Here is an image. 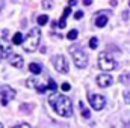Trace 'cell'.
I'll return each mask as SVG.
<instances>
[{"label": "cell", "mask_w": 130, "mask_h": 128, "mask_svg": "<svg viewBox=\"0 0 130 128\" xmlns=\"http://www.w3.org/2000/svg\"><path fill=\"white\" fill-rule=\"evenodd\" d=\"M80 110H82V118L83 119H89L91 118V113H89V110L86 109V105L80 101Z\"/></svg>", "instance_id": "14"}, {"label": "cell", "mask_w": 130, "mask_h": 128, "mask_svg": "<svg viewBox=\"0 0 130 128\" xmlns=\"http://www.w3.org/2000/svg\"><path fill=\"white\" fill-rule=\"evenodd\" d=\"M36 21H38V24H39V26H45V24L48 23V17H47V15H39Z\"/></svg>", "instance_id": "18"}, {"label": "cell", "mask_w": 130, "mask_h": 128, "mask_svg": "<svg viewBox=\"0 0 130 128\" xmlns=\"http://www.w3.org/2000/svg\"><path fill=\"white\" fill-rule=\"evenodd\" d=\"M123 96H124V101L127 104H130V91H124L123 92Z\"/></svg>", "instance_id": "23"}, {"label": "cell", "mask_w": 130, "mask_h": 128, "mask_svg": "<svg viewBox=\"0 0 130 128\" xmlns=\"http://www.w3.org/2000/svg\"><path fill=\"white\" fill-rule=\"evenodd\" d=\"M48 102L59 116H64V118L73 116V104L68 96L62 95V94H52L48 96Z\"/></svg>", "instance_id": "1"}, {"label": "cell", "mask_w": 130, "mask_h": 128, "mask_svg": "<svg viewBox=\"0 0 130 128\" xmlns=\"http://www.w3.org/2000/svg\"><path fill=\"white\" fill-rule=\"evenodd\" d=\"M95 81H97V84L100 86V88H109V86L113 83V78H112L107 72H104V74H100V75H97Z\"/></svg>", "instance_id": "8"}, {"label": "cell", "mask_w": 130, "mask_h": 128, "mask_svg": "<svg viewBox=\"0 0 130 128\" xmlns=\"http://www.w3.org/2000/svg\"><path fill=\"white\" fill-rule=\"evenodd\" d=\"M70 14H71V9H70V8H67V9L64 11V14H62V17H61V20H59V23H58L59 29H64L65 26H67V23H65V18H67Z\"/></svg>", "instance_id": "10"}, {"label": "cell", "mask_w": 130, "mask_h": 128, "mask_svg": "<svg viewBox=\"0 0 130 128\" xmlns=\"http://www.w3.org/2000/svg\"><path fill=\"white\" fill-rule=\"evenodd\" d=\"M53 66H55V69L58 71V72H61V74H67L68 72V60H67V57L62 56V54H58V56H55L53 57Z\"/></svg>", "instance_id": "6"}, {"label": "cell", "mask_w": 130, "mask_h": 128, "mask_svg": "<svg viewBox=\"0 0 130 128\" xmlns=\"http://www.w3.org/2000/svg\"><path fill=\"white\" fill-rule=\"evenodd\" d=\"M3 6H5V0H0V12H2V9H3Z\"/></svg>", "instance_id": "29"}, {"label": "cell", "mask_w": 130, "mask_h": 128, "mask_svg": "<svg viewBox=\"0 0 130 128\" xmlns=\"http://www.w3.org/2000/svg\"><path fill=\"white\" fill-rule=\"evenodd\" d=\"M15 91L11 88V86H8V84H3V86H0V104L2 105H8L14 98H15Z\"/></svg>", "instance_id": "5"}, {"label": "cell", "mask_w": 130, "mask_h": 128, "mask_svg": "<svg viewBox=\"0 0 130 128\" xmlns=\"http://www.w3.org/2000/svg\"><path fill=\"white\" fill-rule=\"evenodd\" d=\"M82 17H83V11H77V12L74 14V18H76V20H80Z\"/></svg>", "instance_id": "25"}, {"label": "cell", "mask_w": 130, "mask_h": 128, "mask_svg": "<svg viewBox=\"0 0 130 128\" xmlns=\"http://www.w3.org/2000/svg\"><path fill=\"white\" fill-rule=\"evenodd\" d=\"M76 3H77V0H70V2H68V5H70V6H74Z\"/></svg>", "instance_id": "28"}, {"label": "cell", "mask_w": 130, "mask_h": 128, "mask_svg": "<svg viewBox=\"0 0 130 128\" xmlns=\"http://www.w3.org/2000/svg\"><path fill=\"white\" fill-rule=\"evenodd\" d=\"M2 57H3V47L0 45V59H2Z\"/></svg>", "instance_id": "30"}, {"label": "cell", "mask_w": 130, "mask_h": 128, "mask_svg": "<svg viewBox=\"0 0 130 128\" xmlns=\"http://www.w3.org/2000/svg\"><path fill=\"white\" fill-rule=\"evenodd\" d=\"M77 36H79V32H77L76 29H73V30H70V32L67 33V39H70V41L77 39Z\"/></svg>", "instance_id": "16"}, {"label": "cell", "mask_w": 130, "mask_h": 128, "mask_svg": "<svg viewBox=\"0 0 130 128\" xmlns=\"http://www.w3.org/2000/svg\"><path fill=\"white\" fill-rule=\"evenodd\" d=\"M129 5H130V0H129Z\"/></svg>", "instance_id": "32"}, {"label": "cell", "mask_w": 130, "mask_h": 128, "mask_svg": "<svg viewBox=\"0 0 130 128\" xmlns=\"http://www.w3.org/2000/svg\"><path fill=\"white\" fill-rule=\"evenodd\" d=\"M38 84H39V80H38V78H35V77L29 78V80L26 81V86H27V88H32V89H35Z\"/></svg>", "instance_id": "15"}, {"label": "cell", "mask_w": 130, "mask_h": 128, "mask_svg": "<svg viewBox=\"0 0 130 128\" xmlns=\"http://www.w3.org/2000/svg\"><path fill=\"white\" fill-rule=\"evenodd\" d=\"M2 127H3V125H2V124H0V128H2Z\"/></svg>", "instance_id": "31"}, {"label": "cell", "mask_w": 130, "mask_h": 128, "mask_svg": "<svg viewBox=\"0 0 130 128\" xmlns=\"http://www.w3.org/2000/svg\"><path fill=\"white\" fill-rule=\"evenodd\" d=\"M21 42H23V33L17 32L12 36V44L14 45H21Z\"/></svg>", "instance_id": "13"}, {"label": "cell", "mask_w": 130, "mask_h": 128, "mask_svg": "<svg viewBox=\"0 0 130 128\" xmlns=\"http://www.w3.org/2000/svg\"><path fill=\"white\" fill-rule=\"evenodd\" d=\"M61 89H62L64 92H68V91L71 89V86H70V83H62V86H61Z\"/></svg>", "instance_id": "24"}, {"label": "cell", "mask_w": 130, "mask_h": 128, "mask_svg": "<svg viewBox=\"0 0 130 128\" xmlns=\"http://www.w3.org/2000/svg\"><path fill=\"white\" fill-rule=\"evenodd\" d=\"M68 51L71 53L73 62H74V65H76L79 69H83V68L88 66V54L85 53V50H83L79 44L68 47Z\"/></svg>", "instance_id": "3"}, {"label": "cell", "mask_w": 130, "mask_h": 128, "mask_svg": "<svg viewBox=\"0 0 130 128\" xmlns=\"http://www.w3.org/2000/svg\"><path fill=\"white\" fill-rule=\"evenodd\" d=\"M29 71H30L32 74H35V75H38V74L42 72V66L39 63H30L29 65Z\"/></svg>", "instance_id": "11"}, {"label": "cell", "mask_w": 130, "mask_h": 128, "mask_svg": "<svg viewBox=\"0 0 130 128\" xmlns=\"http://www.w3.org/2000/svg\"><path fill=\"white\" fill-rule=\"evenodd\" d=\"M42 6H44V9H52L53 3H52V0H42Z\"/></svg>", "instance_id": "22"}, {"label": "cell", "mask_w": 130, "mask_h": 128, "mask_svg": "<svg viewBox=\"0 0 130 128\" xmlns=\"http://www.w3.org/2000/svg\"><path fill=\"white\" fill-rule=\"evenodd\" d=\"M91 3H92V0H83V5H85V6H89Z\"/></svg>", "instance_id": "26"}, {"label": "cell", "mask_w": 130, "mask_h": 128, "mask_svg": "<svg viewBox=\"0 0 130 128\" xmlns=\"http://www.w3.org/2000/svg\"><path fill=\"white\" fill-rule=\"evenodd\" d=\"M97 47H98V39L97 38H91V39H89V48L95 50Z\"/></svg>", "instance_id": "20"}, {"label": "cell", "mask_w": 130, "mask_h": 128, "mask_svg": "<svg viewBox=\"0 0 130 128\" xmlns=\"http://www.w3.org/2000/svg\"><path fill=\"white\" fill-rule=\"evenodd\" d=\"M120 81H121L123 84H130V72L121 74V75H120Z\"/></svg>", "instance_id": "17"}, {"label": "cell", "mask_w": 130, "mask_h": 128, "mask_svg": "<svg viewBox=\"0 0 130 128\" xmlns=\"http://www.w3.org/2000/svg\"><path fill=\"white\" fill-rule=\"evenodd\" d=\"M98 66L104 72H109V71H113L117 68V63H115V60L110 54H107L106 51H101L98 54Z\"/></svg>", "instance_id": "4"}, {"label": "cell", "mask_w": 130, "mask_h": 128, "mask_svg": "<svg viewBox=\"0 0 130 128\" xmlns=\"http://www.w3.org/2000/svg\"><path fill=\"white\" fill-rule=\"evenodd\" d=\"M32 105L30 104H21V107H20V110L21 112H24V113H29V112H32Z\"/></svg>", "instance_id": "21"}, {"label": "cell", "mask_w": 130, "mask_h": 128, "mask_svg": "<svg viewBox=\"0 0 130 128\" xmlns=\"http://www.w3.org/2000/svg\"><path fill=\"white\" fill-rule=\"evenodd\" d=\"M8 62L12 65L14 68H18V69H21L23 68V65H24V60H23V57L20 56V54H8Z\"/></svg>", "instance_id": "9"}, {"label": "cell", "mask_w": 130, "mask_h": 128, "mask_svg": "<svg viewBox=\"0 0 130 128\" xmlns=\"http://www.w3.org/2000/svg\"><path fill=\"white\" fill-rule=\"evenodd\" d=\"M39 41H41V30H39L38 27H33V29H30V32L27 33L26 39L21 42L23 50L27 51V53H33V51L38 48Z\"/></svg>", "instance_id": "2"}, {"label": "cell", "mask_w": 130, "mask_h": 128, "mask_svg": "<svg viewBox=\"0 0 130 128\" xmlns=\"http://www.w3.org/2000/svg\"><path fill=\"white\" fill-rule=\"evenodd\" d=\"M88 99H89V104L94 110H101L104 105H106V98L103 95H97V94H88Z\"/></svg>", "instance_id": "7"}, {"label": "cell", "mask_w": 130, "mask_h": 128, "mask_svg": "<svg viewBox=\"0 0 130 128\" xmlns=\"http://www.w3.org/2000/svg\"><path fill=\"white\" fill-rule=\"evenodd\" d=\"M106 24H107V17L106 15H100V17L95 18V26L97 27H104Z\"/></svg>", "instance_id": "12"}, {"label": "cell", "mask_w": 130, "mask_h": 128, "mask_svg": "<svg viewBox=\"0 0 130 128\" xmlns=\"http://www.w3.org/2000/svg\"><path fill=\"white\" fill-rule=\"evenodd\" d=\"M17 127H26V128H29L30 125H29V124H26V122H23V124H18Z\"/></svg>", "instance_id": "27"}, {"label": "cell", "mask_w": 130, "mask_h": 128, "mask_svg": "<svg viewBox=\"0 0 130 128\" xmlns=\"http://www.w3.org/2000/svg\"><path fill=\"white\" fill-rule=\"evenodd\" d=\"M58 89V84L55 83V80H48V83H47V91H56Z\"/></svg>", "instance_id": "19"}]
</instances>
